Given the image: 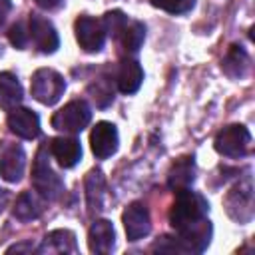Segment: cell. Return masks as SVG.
<instances>
[{"label":"cell","mask_w":255,"mask_h":255,"mask_svg":"<svg viewBox=\"0 0 255 255\" xmlns=\"http://www.w3.org/2000/svg\"><path fill=\"white\" fill-rule=\"evenodd\" d=\"M114 243H116V231H114L112 221H108V219L94 221L90 231H88V247H90V251L98 253V255H106V253H112Z\"/></svg>","instance_id":"12"},{"label":"cell","mask_w":255,"mask_h":255,"mask_svg":"<svg viewBox=\"0 0 255 255\" xmlns=\"http://www.w3.org/2000/svg\"><path fill=\"white\" fill-rule=\"evenodd\" d=\"M40 8H44V10H56L64 0H34Z\"/></svg>","instance_id":"27"},{"label":"cell","mask_w":255,"mask_h":255,"mask_svg":"<svg viewBox=\"0 0 255 255\" xmlns=\"http://www.w3.org/2000/svg\"><path fill=\"white\" fill-rule=\"evenodd\" d=\"M24 165H26V155H24V149L20 145H8L2 155H0V175L2 179L10 181V183H16L20 181L22 173H24Z\"/></svg>","instance_id":"13"},{"label":"cell","mask_w":255,"mask_h":255,"mask_svg":"<svg viewBox=\"0 0 255 255\" xmlns=\"http://www.w3.org/2000/svg\"><path fill=\"white\" fill-rule=\"evenodd\" d=\"M22 98H24V92L18 78L10 72H0V108L10 112L20 106Z\"/></svg>","instance_id":"18"},{"label":"cell","mask_w":255,"mask_h":255,"mask_svg":"<svg viewBox=\"0 0 255 255\" xmlns=\"http://www.w3.org/2000/svg\"><path fill=\"white\" fill-rule=\"evenodd\" d=\"M213 145H215V151L225 157H243L251 147V133L245 126L231 124V126H225L215 135Z\"/></svg>","instance_id":"6"},{"label":"cell","mask_w":255,"mask_h":255,"mask_svg":"<svg viewBox=\"0 0 255 255\" xmlns=\"http://www.w3.org/2000/svg\"><path fill=\"white\" fill-rule=\"evenodd\" d=\"M32 185L38 191L42 199L56 201L64 193V181L62 177L50 167L48 161V145H42L36 153L34 165H32Z\"/></svg>","instance_id":"2"},{"label":"cell","mask_w":255,"mask_h":255,"mask_svg":"<svg viewBox=\"0 0 255 255\" xmlns=\"http://www.w3.org/2000/svg\"><path fill=\"white\" fill-rule=\"evenodd\" d=\"M8 253H18V251H34V245L30 243V241H24V243H18V245H12V247H8L6 249Z\"/></svg>","instance_id":"29"},{"label":"cell","mask_w":255,"mask_h":255,"mask_svg":"<svg viewBox=\"0 0 255 255\" xmlns=\"http://www.w3.org/2000/svg\"><path fill=\"white\" fill-rule=\"evenodd\" d=\"M118 38H120L124 50H128V52H137L139 46H141L143 40H145V26H143L141 22H137V20H131V22H128V24L124 26V30L120 32Z\"/></svg>","instance_id":"22"},{"label":"cell","mask_w":255,"mask_h":255,"mask_svg":"<svg viewBox=\"0 0 255 255\" xmlns=\"http://www.w3.org/2000/svg\"><path fill=\"white\" fill-rule=\"evenodd\" d=\"M90 106L84 100H72L52 116V128L64 133H78L90 124Z\"/></svg>","instance_id":"5"},{"label":"cell","mask_w":255,"mask_h":255,"mask_svg":"<svg viewBox=\"0 0 255 255\" xmlns=\"http://www.w3.org/2000/svg\"><path fill=\"white\" fill-rule=\"evenodd\" d=\"M221 70L231 80H243L251 70V60L241 46H231L221 60Z\"/></svg>","instance_id":"17"},{"label":"cell","mask_w":255,"mask_h":255,"mask_svg":"<svg viewBox=\"0 0 255 255\" xmlns=\"http://www.w3.org/2000/svg\"><path fill=\"white\" fill-rule=\"evenodd\" d=\"M195 179V159L193 155H183L179 159L173 161V165L169 167L167 173V185L173 191H181L187 189Z\"/></svg>","instance_id":"15"},{"label":"cell","mask_w":255,"mask_h":255,"mask_svg":"<svg viewBox=\"0 0 255 255\" xmlns=\"http://www.w3.org/2000/svg\"><path fill=\"white\" fill-rule=\"evenodd\" d=\"M118 88L122 94H135L143 82V70L133 58H124L118 68Z\"/></svg>","instance_id":"16"},{"label":"cell","mask_w":255,"mask_h":255,"mask_svg":"<svg viewBox=\"0 0 255 255\" xmlns=\"http://www.w3.org/2000/svg\"><path fill=\"white\" fill-rule=\"evenodd\" d=\"M76 251V237L68 229H56L50 231L42 245L38 247V253H74Z\"/></svg>","instance_id":"20"},{"label":"cell","mask_w":255,"mask_h":255,"mask_svg":"<svg viewBox=\"0 0 255 255\" xmlns=\"http://www.w3.org/2000/svg\"><path fill=\"white\" fill-rule=\"evenodd\" d=\"M10 10H12V2L10 0H0V26L4 24V20H6Z\"/></svg>","instance_id":"28"},{"label":"cell","mask_w":255,"mask_h":255,"mask_svg":"<svg viewBox=\"0 0 255 255\" xmlns=\"http://www.w3.org/2000/svg\"><path fill=\"white\" fill-rule=\"evenodd\" d=\"M175 201L169 209V223L177 231L181 253H201L211 239V223L207 219L209 205L197 191H175Z\"/></svg>","instance_id":"1"},{"label":"cell","mask_w":255,"mask_h":255,"mask_svg":"<svg viewBox=\"0 0 255 255\" xmlns=\"http://www.w3.org/2000/svg\"><path fill=\"white\" fill-rule=\"evenodd\" d=\"M8 128L22 139H34L40 133V118L28 108H14L8 114Z\"/></svg>","instance_id":"11"},{"label":"cell","mask_w":255,"mask_h":255,"mask_svg":"<svg viewBox=\"0 0 255 255\" xmlns=\"http://www.w3.org/2000/svg\"><path fill=\"white\" fill-rule=\"evenodd\" d=\"M155 8L169 14H183L193 8V0H149Z\"/></svg>","instance_id":"25"},{"label":"cell","mask_w":255,"mask_h":255,"mask_svg":"<svg viewBox=\"0 0 255 255\" xmlns=\"http://www.w3.org/2000/svg\"><path fill=\"white\" fill-rule=\"evenodd\" d=\"M8 40L14 48L18 50H24L28 46V40H30V34H28V28L24 26V22H16L10 26L8 30Z\"/></svg>","instance_id":"26"},{"label":"cell","mask_w":255,"mask_h":255,"mask_svg":"<svg viewBox=\"0 0 255 255\" xmlns=\"http://www.w3.org/2000/svg\"><path fill=\"white\" fill-rule=\"evenodd\" d=\"M6 203H8V191H4V189H0V213L4 211V207H6Z\"/></svg>","instance_id":"30"},{"label":"cell","mask_w":255,"mask_h":255,"mask_svg":"<svg viewBox=\"0 0 255 255\" xmlns=\"http://www.w3.org/2000/svg\"><path fill=\"white\" fill-rule=\"evenodd\" d=\"M88 92L92 94L96 106H100V108H106L114 102V88L110 84V78H98L96 82H92L88 86Z\"/></svg>","instance_id":"23"},{"label":"cell","mask_w":255,"mask_h":255,"mask_svg":"<svg viewBox=\"0 0 255 255\" xmlns=\"http://www.w3.org/2000/svg\"><path fill=\"white\" fill-rule=\"evenodd\" d=\"M50 153L62 167H74L82 157V145L76 137H54L50 141Z\"/></svg>","instance_id":"14"},{"label":"cell","mask_w":255,"mask_h":255,"mask_svg":"<svg viewBox=\"0 0 255 255\" xmlns=\"http://www.w3.org/2000/svg\"><path fill=\"white\" fill-rule=\"evenodd\" d=\"M86 199L90 213H98L104 209V193H106V179L100 169H92L86 175Z\"/></svg>","instance_id":"19"},{"label":"cell","mask_w":255,"mask_h":255,"mask_svg":"<svg viewBox=\"0 0 255 255\" xmlns=\"http://www.w3.org/2000/svg\"><path fill=\"white\" fill-rule=\"evenodd\" d=\"M74 30H76V40H78L82 50H86V52H100L104 48L106 28H104L102 20L84 14V16H80L76 20Z\"/></svg>","instance_id":"7"},{"label":"cell","mask_w":255,"mask_h":255,"mask_svg":"<svg viewBox=\"0 0 255 255\" xmlns=\"http://www.w3.org/2000/svg\"><path fill=\"white\" fill-rule=\"evenodd\" d=\"M225 211L237 223H247L253 217V181L247 175L235 183L225 195Z\"/></svg>","instance_id":"3"},{"label":"cell","mask_w":255,"mask_h":255,"mask_svg":"<svg viewBox=\"0 0 255 255\" xmlns=\"http://www.w3.org/2000/svg\"><path fill=\"white\" fill-rule=\"evenodd\" d=\"M124 227H126V235L129 241H137L141 237H145L151 229V221H149V211L141 201H133L126 207L124 215H122Z\"/></svg>","instance_id":"9"},{"label":"cell","mask_w":255,"mask_h":255,"mask_svg":"<svg viewBox=\"0 0 255 255\" xmlns=\"http://www.w3.org/2000/svg\"><path fill=\"white\" fill-rule=\"evenodd\" d=\"M42 203L40 199L32 193V191H22L12 207V215L18 219V221H32V219H38L42 215Z\"/></svg>","instance_id":"21"},{"label":"cell","mask_w":255,"mask_h":255,"mask_svg":"<svg viewBox=\"0 0 255 255\" xmlns=\"http://www.w3.org/2000/svg\"><path fill=\"white\" fill-rule=\"evenodd\" d=\"M30 90H32L34 100H38V102L44 104V106H54V104L64 96L66 82H64V78H62L56 70L40 68V70H36L34 76H32Z\"/></svg>","instance_id":"4"},{"label":"cell","mask_w":255,"mask_h":255,"mask_svg":"<svg viewBox=\"0 0 255 255\" xmlns=\"http://www.w3.org/2000/svg\"><path fill=\"white\" fill-rule=\"evenodd\" d=\"M102 24L106 28V34L120 36V32L128 24V16L124 12H120V10H112V12H106V16L102 18Z\"/></svg>","instance_id":"24"},{"label":"cell","mask_w":255,"mask_h":255,"mask_svg":"<svg viewBox=\"0 0 255 255\" xmlns=\"http://www.w3.org/2000/svg\"><path fill=\"white\" fill-rule=\"evenodd\" d=\"M90 143H92V151L98 159H106V157L114 155L118 149V143H120L116 126L110 122H98L90 133Z\"/></svg>","instance_id":"10"},{"label":"cell","mask_w":255,"mask_h":255,"mask_svg":"<svg viewBox=\"0 0 255 255\" xmlns=\"http://www.w3.org/2000/svg\"><path fill=\"white\" fill-rule=\"evenodd\" d=\"M28 34H30V40L34 42V46L42 54H54L60 46V38H58V32H56L54 24L50 20L38 16V14L30 16Z\"/></svg>","instance_id":"8"}]
</instances>
